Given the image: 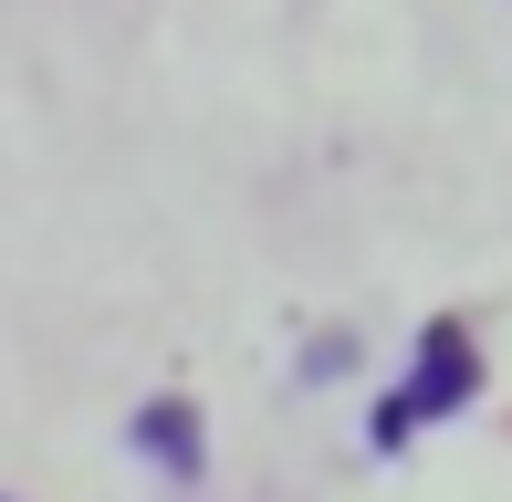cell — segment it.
<instances>
[{
	"mask_svg": "<svg viewBox=\"0 0 512 502\" xmlns=\"http://www.w3.org/2000/svg\"><path fill=\"white\" fill-rule=\"evenodd\" d=\"M136 450H147L157 471H199V408L189 398H147L136 408Z\"/></svg>",
	"mask_w": 512,
	"mask_h": 502,
	"instance_id": "7a4b0ae2",
	"label": "cell"
},
{
	"mask_svg": "<svg viewBox=\"0 0 512 502\" xmlns=\"http://www.w3.org/2000/svg\"><path fill=\"white\" fill-rule=\"evenodd\" d=\"M471 387H481V356H471V335L460 325H429L418 335V367H408V419H450V408H471Z\"/></svg>",
	"mask_w": 512,
	"mask_h": 502,
	"instance_id": "6da1fadb",
	"label": "cell"
}]
</instances>
